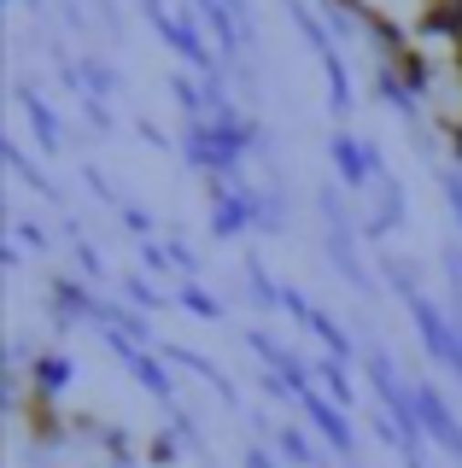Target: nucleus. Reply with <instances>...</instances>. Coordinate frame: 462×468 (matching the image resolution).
<instances>
[{"mask_svg": "<svg viewBox=\"0 0 462 468\" xmlns=\"http://www.w3.org/2000/svg\"><path fill=\"white\" fill-rule=\"evenodd\" d=\"M77 270L100 282V275H106V263H100V252H94V246H82V240H77Z\"/></svg>", "mask_w": 462, "mask_h": 468, "instance_id": "nucleus-12", "label": "nucleus"}, {"mask_svg": "<svg viewBox=\"0 0 462 468\" xmlns=\"http://www.w3.org/2000/svg\"><path fill=\"white\" fill-rule=\"evenodd\" d=\"M410 392H415V421H422V433L433 439V445H445V451L462 463V428H457L451 404L439 399V387H427V380H422V387H410Z\"/></svg>", "mask_w": 462, "mask_h": 468, "instance_id": "nucleus-2", "label": "nucleus"}, {"mask_svg": "<svg viewBox=\"0 0 462 468\" xmlns=\"http://www.w3.org/2000/svg\"><path fill=\"white\" fill-rule=\"evenodd\" d=\"M129 375H135V380H141V387H147V392H152V399H158V404H170V410H176V387H170V375H164V363H158V357H152V351H135V357H129Z\"/></svg>", "mask_w": 462, "mask_h": 468, "instance_id": "nucleus-6", "label": "nucleus"}, {"mask_svg": "<svg viewBox=\"0 0 462 468\" xmlns=\"http://www.w3.org/2000/svg\"><path fill=\"white\" fill-rule=\"evenodd\" d=\"M176 299H182V304H187V311H194V316H223V304H216L205 287H182Z\"/></svg>", "mask_w": 462, "mask_h": 468, "instance_id": "nucleus-10", "label": "nucleus"}, {"mask_svg": "<svg viewBox=\"0 0 462 468\" xmlns=\"http://www.w3.org/2000/svg\"><path fill=\"white\" fill-rule=\"evenodd\" d=\"M247 468H276V457H269V451H257V445H252V451H247Z\"/></svg>", "mask_w": 462, "mask_h": 468, "instance_id": "nucleus-16", "label": "nucleus"}, {"mask_svg": "<svg viewBox=\"0 0 462 468\" xmlns=\"http://www.w3.org/2000/svg\"><path fill=\"white\" fill-rule=\"evenodd\" d=\"M276 451H281L287 463H299V468H316V451H310V439L299 433V428H281L276 433Z\"/></svg>", "mask_w": 462, "mask_h": 468, "instance_id": "nucleus-9", "label": "nucleus"}, {"mask_svg": "<svg viewBox=\"0 0 462 468\" xmlns=\"http://www.w3.org/2000/svg\"><path fill=\"white\" fill-rule=\"evenodd\" d=\"M445 205H451V217H457V229H462V170L457 165H445Z\"/></svg>", "mask_w": 462, "mask_h": 468, "instance_id": "nucleus-11", "label": "nucleus"}, {"mask_svg": "<svg viewBox=\"0 0 462 468\" xmlns=\"http://www.w3.org/2000/svg\"><path fill=\"white\" fill-rule=\"evenodd\" d=\"M328 158H334V170H340V182L345 187H369V182H386V165H381V153L374 146H363L357 135H340L328 141Z\"/></svg>", "mask_w": 462, "mask_h": 468, "instance_id": "nucleus-1", "label": "nucleus"}, {"mask_svg": "<svg viewBox=\"0 0 462 468\" xmlns=\"http://www.w3.org/2000/svg\"><path fill=\"white\" fill-rule=\"evenodd\" d=\"M30 375H36V380H30L36 399H41V404H53V399H59V392L70 387V357H65V351H41Z\"/></svg>", "mask_w": 462, "mask_h": 468, "instance_id": "nucleus-4", "label": "nucleus"}, {"mask_svg": "<svg viewBox=\"0 0 462 468\" xmlns=\"http://www.w3.org/2000/svg\"><path fill=\"white\" fill-rule=\"evenodd\" d=\"M18 234H24V246H30V252H47V234H41L36 223H18Z\"/></svg>", "mask_w": 462, "mask_h": 468, "instance_id": "nucleus-15", "label": "nucleus"}, {"mask_svg": "<svg viewBox=\"0 0 462 468\" xmlns=\"http://www.w3.org/2000/svg\"><path fill=\"white\" fill-rule=\"evenodd\" d=\"M299 410H305V416H310V428L316 433H322L328 439V445H334L340 451V457H352V451H357V439H352V421H345V404H328L322 399V392H305V399H299Z\"/></svg>", "mask_w": 462, "mask_h": 468, "instance_id": "nucleus-3", "label": "nucleus"}, {"mask_svg": "<svg viewBox=\"0 0 462 468\" xmlns=\"http://www.w3.org/2000/svg\"><path fill=\"white\" fill-rule=\"evenodd\" d=\"M18 106H24V117H30V129H36L41 153H59V117H53V106H41L36 88H18Z\"/></svg>", "mask_w": 462, "mask_h": 468, "instance_id": "nucleus-5", "label": "nucleus"}, {"mask_svg": "<svg viewBox=\"0 0 462 468\" xmlns=\"http://www.w3.org/2000/svg\"><path fill=\"white\" fill-rule=\"evenodd\" d=\"M123 223L135 229V234H152V217H147V211H135V205H123Z\"/></svg>", "mask_w": 462, "mask_h": 468, "instance_id": "nucleus-14", "label": "nucleus"}, {"mask_svg": "<svg viewBox=\"0 0 462 468\" xmlns=\"http://www.w3.org/2000/svg\"><path fill=\"white\" fill-rule=\"evenodd\" d=\"M404 223V187L398 182H381V194H374V217H369V234L381 240V234H393Z\"/></svg>", "mask_w": 462, "mask_h": 468, "instance_id": "nucleus-7", "label": "nucleus"}, {"mask_svg": "<svg viewBox=\"0 0 462 468\" xmlns=\"http://www.w3.org/2000/svg\"><path fill=\"white\" fill-rule=\"evenodd\" d=\"M322 70H328V88H334V100H328V106H334V112H352V77H345L340 48H328V53H322Z\"/></svg>", "mask_w": 462, "mask_h": 468, "instance_id": "nucleus-8", "label": "nucleus"}, {"mask_svg": "<svg viewBox=\"0 0 462 468\" xmlns=\"http://www.w3.org/2000/svg\"><path fill=\"white\" fill-rule=\"evenodd\" d=\"M164 252H170V263H176V270H187V275H194V270H199V258H194V252H187V246H182V240H170V246H164Z\"/></svg>", "mask_w": 462, "mask_h": 468, "instance_id": "nucleus-13", "label": "nucleus"}]
</instances>
